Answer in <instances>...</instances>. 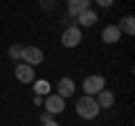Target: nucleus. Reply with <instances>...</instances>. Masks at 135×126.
<instances>
[{
	"instance_id": "obj_14",
	"label": "nucleus",
	"mask_w": 135,
	"mask_h": 126,
	"mask_svg": "<svg viewBox=\"0 0 135 126\" xmlns=\"http://www.w3.org/2000/svg\"><path fill=\"white\" fill-rule=\"evenodd\" d=\"M23 47H25V45L14 43L9 50H7V54H9V59H11V61H20V59H23Z\"/></svg>"
},
{
	"instance_id": "obj_8",
	"label": "nucleus",
	"mask_w": 135,
	"mask_h": 126,
	"mask_svg": "<svg viewBox=\"0 0 135 126\" xmlns=\"http://www.w3.org/2000/svg\"><path fill=\"white\" fill-rule=\"evenodd\" d=\"M97 18H99L97 11H92L90 7H88V9H81V11L77 14V23L81 25V27H92V25L97 23Z\"/></svg>"
},
{
	"instance_id": "obj_17",
	"label": "nucleus",
	"mask_w": 135,
	"mask_h": 126,
	"mask_svg": "<svg viewBox=\"0 0 135 126\" xmlns=\"http://www.w3.org/2000/svg\"><path fill=\"white\" fill-rule=\"evenodd\" d=\"M52 117H54L52 113H47V110H45L43 115H41V122H43V124H45V122H52Z\"/></svg>"
},
{
	"instance_id": "obj_11",
	"label": "nucleus",
	"mask_w": 135,
	"mask_h": 126,
	"mask_svg": "<svg viewBox=\"0 0 135 126\" xmlns=\"http://www.w3.org/2000/svg\"><path fill=\"white\" fill-rule=\"evenodd\" d=\"M95 99H97V104H99V108H110L113 104H115V95H113L110 90H106V88L97 92Z\"/></svg>"
},
{
	"instance_id": "obj_6",
	"label": "nucleus",
	"mask_w": 135,
	"mask_h": 126,
	"mask_svg": "<svg viewBox=\"0 0 135 126\" xmlns=\"http://www.w3.org/2000/svg\"><path fill=\"white\" fill-rule=\"evenodd\" d=\"M16 79H18L20 83H32L34 79H36L34 65H29V63H20L18 68H16Z\"/></svg>"
},
{
	"instance_id": "obj_2",
	"label": "nucleus",
	"mask_w": 135,
	"mask_h": 126,
	"mask_svg": "<svg viewBox=\"0 0 135 126\" xmlns=\"http://www.w3.org/2000/svg\"><path fill=\"white\" fill-rule=\"evenodd\" d=\"M81 43V27L79 25H68L61 34V45L63 47H77Z\"/></svg>"
},
{
	"instance_id": "obj_19",
	"label": "nucleus",
	"mask_w": 135,
	"mask_h": 126,
	"mask_svg": "<svg viewBox=\"0 0 135 126\" xmlns=\"http://www.w3.org/2000/svg\"><path fill=\"white\" fill-rule=\"evenodd\" d=\"M43 126H59V124H56V122H54V119H52V122H45V124H43Z\"/></svg>"
},
{
	"instance_id": "obj_13",
	"label": "nucleus",
	"mask_w": 135,
	"mask_h": 126,
	"mask_svg": "<svg viewBox=\"0 0 135 126\" xmlns=\"http://www.w3.org/2000/svg\"><path fill=\"white\" fill-rule=\"evenodd\" d=\"M34 92H36V95H50V90H52V88H50V81H45V79H34Z\"/></svg>"
},
{
	"instance_id": "obj_12",
	"label": "nucleus",
	"mask_w": 135,
	"mask_h": 126,
	"mask_svg": "<svg viewBox=\"0 0 135 126\" xmlns=\"http://www.w3.org/2000/svg\"><path fill=\"white\" fill-rule=\"evenodd\" d=\"M117 27H119L122 34L133 36V34H135V16H124V18H122V23L117 25Z\"/></svg>"
},
{
	"instance_id": "obj_5",
	"label": "nucleus",
	"mask_w": 135,
	"mask_h": 126,
	"mask_svg": "<svg viewBox=\"0 0 135 126\" xmlns=\"http://www.w3.org/2000/svg\"><path fill=\"white\" fill-rule=\"evenodd\" d=\"M23 63H29V65H38V63H43V50L36 47V45L23 47Z\"/></svg>"
},
{
	"instance_id": "obj_4",
	"label": "nucleus",
	"mask_w": 135,
	"mask_h": 126,
	"mask_svg": "<svg viewBox=\"0 0 135 126\" xmlns=\"http://www.w3.org/2000/svg\"><path fill=\"white\" fill-rule=\"evenodd\" d=\"M43 104H45V110L52 113V115H59V113H63V108H65V99L59 97L56 92H54V95H52V92H50V95H45Z\"/></svg>"
},
{
	"instance_id": "obj_16",
	"label": "nucleus",
	"mask_w": 135,
	"mask_h": 126,
	"mask_svg": "<svg viewBox=\"0 0 135 126\" xmlns=\"http://www.w3.org/2000/svg\"><path fill=\"white\" fill-rule=\"evenodd\" d=\"M97 5L99 7H104V9H108V7H113V2H115V0H95Z\"/></svg>"
},
{
	"instance_id": "obj_18",
	"label": "nucleus",
	"mask_w": 135,
	"mask_h": 126,
	"mask_svg": "<svg viewBox=\"0 0 135 126\" xmlns=\"http://www.w3.org/2000/svg\"><path fill=\"white\" fill-rule=\"evenodd\" d=\"M34 104H36V106H41V104H43V95H36V97H34Z\"/></svg>"
},
{
	"instance_id": "obj_7",
	"label": "nucleus",
	"mask_w": 135,
	"mask_h": 126,
	"mask_svg": "<svg viewBox=\"0 0 135 126\" xmlns=\"http://www.w3.org/2000/svg\"><path fill=\"white\" fill-rule=\"evenodd\" d=\"M56 95H59V97H63V99L72 97V95H74V81H72V79H68V77L59 79V83H56Z\"/></svg>"
},
{
	"instance_id": "obj_9",
	"label": "nucleus",
	"mask_w": 135,
	"mask_h": 126,
	"mask_svg": "<svg viewBox=\"0 0 135 126\" xmlns=\"http://www.w3.org/2000/svg\"><path fill=\"white\" fill-rule=\"evenodd\" d=\"M122 38V32H119V27H117V25H106V27H104V32H101V41H104V43H117V41Z\"/></svg>"
},
{
	"instance_id": "obj_1",
	"label": "nucleus",
	"mask_w": 135,
	"mask_h": 126,
	"mask_svg": "<svg viewBox=\"0 0 135 126\" xmlns=\"http://www.w3.org/2000/svg\"><path fill=\"white\" fill-rule=\"evenodd\" d=\"M77 115L81 117V119H95L97 115H99V104H97V99L95 97H90V95H83L81 99L77 101Z\"/></svg>"
},
{
	"instance_id": "obj_15",
	"label": "nucleus",
	"mask_w": 135,
	"mask_h": 126,
	"mask_svg": "<svg viewBox=\"0 0 135 126\" xmlns=\"http://www.w3.org/2000/svg\"><path fill=\"white\" fill-rule=\"evenodd\" d=\"M54 5H56L54 0H41V7H43L45 11H47V9H54Z\"/></svg>"
},
{
	"instance_id": "obj_10",
	"label": "nucleus",
	"mask_w": 135,
	"mask_h": 126,
	"mask_svg": "<svg viewBox=\"0 0 135 126\" xmlns=\"http://www.w3.org/2000/svg\"><path fill=\"white\" fill-rule=\"evenodd\" d=\"M92 0H68V16L70 18H77V14L81 9H88Z\"/></svg>"
},
{
	"instance_id": "obj_3",
	"label": "nucleus",
	"mask_w": 135,
	"mask_h": 126,
	"mask_svg": "<svg viewBox=\"0 0 135 126\" xmlns=\"http://www.w3.org/2000/svg\"><path fill=\"white\" fill-rule=\"evenodd\" d=\"M106 88V79L101 77V74H90V77L83 79V90H86V95H90V97H95L99 90H104Z\"/></svg>"
}]
</instances>
